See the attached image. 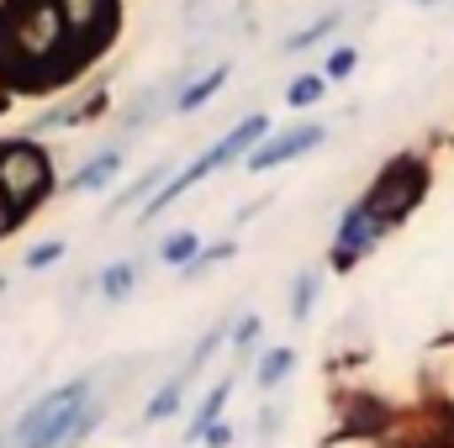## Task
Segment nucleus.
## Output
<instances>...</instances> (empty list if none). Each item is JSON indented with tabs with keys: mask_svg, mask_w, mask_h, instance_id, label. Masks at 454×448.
Returning <instances> with one entry per match:
<instances>
[{
	"mask_svg": "<svg viewBox=\"0 0 454 448\" xmlns=\"http://www.w3.org/2000/svg\"><path fill=\"white\" fill-rule=\"evenodd\" d=\"M74 69V32L64 16V0H16L0 16V74L5 85L16 80V69H48L59 74Z\"/></svg>",
	"mask_w": 454,
	"mask_h": 448,
	"instance_id": "nucleus-1",
	"label": "nucleus"
},
{
	"mask_svg": "<svg viewBox=\"0 0 454 448\" xmlns=\"http://www.w3.org/2000/svg\"><path fill=\"white\" fill-rule=\"evenodd\" d=\"M0 196L27 217L53 196V158L32 137H5L0 143Z\"/></svg>",
	"mask_w": 454,
	"mask_h": 448,
	"instance_id": "nucleus-2",
	"label": "nucleus"
},
{
	"mask_svg": "<svg viewBox=\"0 0 454 448\" xmlns=\"http://www.w3.org/2000/svg\"><path fill=\"white\" fill-rule=\"evenodd\" d=\"M96 390V380L90 375H74V380H64V385H53V390H43L21 417H16V428H11V438H5V448H43V438L85 401Z\"/></svg>",
	"mask_w": 454,
	"mask_h": 448,
	"instance_id": "nucleus-3",
	"label": "nucleus"
},
{
	"mask_svg": "<svg viewBox=\"0 0 454 448\" xmlns=\"http://www.w3.org/2000/svg\"><path fill=\"white\" fill-rule=\"evenodd\" d=\"M423 190H428L423 158H391V164L375 174V185L364 190V201H370V212H375L386 227H396L418 201H423Z\"/></svg>",
	"mask_w": 454,
	"mask_h": 448,
	"instance_id": "nucleus-4",
	"label": "nucleus"
},
{
	"mask_svg": "<svg viewBox=\"0 0 454 448\" xmlns=\"http://www.w3.org/2000/svg\"><path fill=\"white\" fill-rule=\"evenodd\" d=\"M386 232H391V227L370 212V201H364V196H359L354 206H343L339 227H333V253H328V259H333V269L348 274V269H354V264H359L380 237H386Z\"/></svg>",
	"mask_w": 454,
	"mask_h": 448,
	"instance_id": "nucleus-5",
	"label": "nucleus"
},
{
	"mask_svg": "<svg viewBox=\"0 0 454 448\" xmlns=\"http://www.w3.org/2000/svg\"><path fill=\"white\" fill-rule=\"evenodd\" d=\"M323 143H328V127H323V121H296V127L264 137L243 164H248L254 174H270V169H280V164H291V158H301V153H312V148H323Z\"/></svg>",
	"mask_w": 454,
	"mask_h": 448,
	"instance_id": "nucleus-6",
	"label": "nucleus"
},
{
	"mask_svg": "<svg viewBox=\"0 0 454 448\" xmlns=\"http://www.w3.org/2000/svg\"><path fill=\"white\" fill-rule=\"evenodd\" d=\"M69 32H74V64L90 58L96 42H106L116 27V0H64Z\"/></svg>",
	"mask_w": 454,
	"mask_h": 448,
	"instance_id": "nucleus-7",
	"label": "nucleus"
},
{
	"mask_svg": "<svg viewBox=\"0 0 454 448\" xmlns=\"http://www.w3.org/2000/svg\"><path fill=\"white\" fill-rule=\"evenodd\" d=\"M121 164H127V148H101L96 158H85L74 174H69V196H96V190H106L116 174H121Z\"/></svg>",
	"mask_w": 454,
	"mask_h": 448,
	"instance_id": "nucleus-8",
	"label": "nucleus"
},
{
	"mask_svg": "<svg viewBox=\"0 0 454 448\" xmlns=\"http://www.w3.org/2000/svg\"><path fill=\"white\" fill-rule=\"evenodd\" d=\"M227 401H232V375L227 380H217L207 396H201V406L191 412V428H185V444H201L217 422H223V412H227Z\"/></svg>",
	"mask_w": 454,
	"mask_h": 448,
	"instance_id": "nucleus-9",
	"label": "nucleus"
},
{
	"mask_svg": "<svg viewBox=\"0 0 454 448\" xmlns=\"http://www.w3.org/2000/svg\"><path fill=\"white\" fill-rule=\"evenodd\" d=\"M227 80H232V64H212L207 74H196V80H185L180 85V96H175V112H201L217 90H223Z\"/></svg>",
	"mask_w": 454,
	"mask_h": 448,
	"instance_id": "nucleus-10",
	"label": "nucleus"
},
{
	"mask_svg": "<svg viewBox=\"0 0 454 448\" xmlns=\"http://www.w3.org/2000/svg\"><path fill=\"white\" fill-rule=\"evenodd\" d=\"M291 369H296V348H291V343H275V348L259 353V364H254V385L270 396V390H280V385L291 380Z\"/></svg>",
	"mask_w": 454,
	"mask_h": 448,
	"instance_id": "nucleus-11",
	"label": "nucleus"
},
{
	"mask_svg": "<svg viewBox=\"0 0 454 448\" xmlns=\"http://www.w3.org/2000/svg\"><path fill=\"white\" fill-rule=\"evenodd\" d=\"M201 253H207V237H201L196 227H175V232H164V243H159V259H164L169 269H191Z\"/></svg>",
	"mask_w": 454,
	"mask_h": 448,
	"instance_id": "nucleus-12",
	"label": "nucleus"
},
{
	"mask_svg": "<svg viewBox=\"0 0 454 448\" xmlns=\"http://www.w3.org/2000/svg\"><path fill=\"white\" fill-rule=\"evenodd\" d=\"M185 390H191V375H185V369H175V375L153 390V401L143 406V422H148V428H153V422H169V417L185 406Z\"/></svg>",
	"mask_w": 454,
	"mask_h": 448,
	"instance_id": "nucleus-13",
	"label": "nucleus"
},
{
	"mask_svg": "<svg viewBox=\"0 0 454 448\" xmlns=\"http://www.w3.org/2000/svg\"><path fill=\"white\" fill-rule=\"evenodd\" d=\"M137 274H143V264H137V259H116V264H106V269H101V280H96L101 301H121V296H132Z\"/></svg>",
	"mask_w": 454,
	"mask_h": 448,
	"instance_id": "nucleus-14",
	"label": "nucleus"
},
{
	"mask_svg": "<svg viewBox=\"0 0 454 448\" xmlns=\"http://www.w3.org/2000/svg\"><path fill=\"white\" fill-rule=\"evenodd\" d=\"M428 385H434V396L444 406H454V337L428 353Z\"/></svg>",
	"mask_w": 454,
	"mask_h": 448,
	"instance_id": "nucleus-15",
	"label": "nucleus"
},
{
	"mask_svg": "<svg viewBox=\"0 0 454 448\" xmlns=\"http://www.w3.org/2000/svg\"><path fill=\"white\" fill-rule=\"evenodd\" d=\"M96 112H106V90L85 96L80 106H59V112H43V116H37V132H53V127H74V121H90Z\"/></svg>",
	"mask_w": 454,
	"mask_h": 448,
	"instance_id": "nucleus-16",
	"label": "nucleus"
},
{
	"mask_svg": "<svg viewBox=\"0 0 454 448\" xmlns=\"http://www.w3.org/2000/svg\"><path fill=\"white\" fill-rule=\"evenodd\" d=\"M317 296H323V269H301L296 285H291V322H307Z\"/></svg>",
	"mask_w": 454,
	"mask_h": 448,
	"instance_id": "nucleus-17",
	"label": "nucleus"
},
{
	"mask_svg": "<svg viewBox=\"0 0 454 448\" xmlns=\"http://www.w3.org/2000/svg\"><path fill=\"white\" fill-rule=\"evenodd\" d=\"M339 27H343V11H328V16H317L312 27H301V32H291V37H286V48H291V53H307V48H317V42H328V37H333Z\"/></svg>",
	"mask_w": 454,
	"mask_h": 448,
	"instance_id": "nucleus-18",
	"label": "nucleus"
},
{
	"mask_svg": "<svg viewBox=\"0 0 454 448\" xmlns=\"http://www.w3.org/2000/svg\"><path fill=\"white\" fill-rule=\"evenodd\" d=\"M323 90H328V80H323V74H296V80H291V90H286V106L307 112V106H317V101H323Z\"/></svg>",
	"mask_w": 454,
	"mask_h": 448,
	"instance_id": "nucleus-19",
	"label": "nucleus"
},
{
	"mask_svg": "<svg viewBox=\"0 0 454 448\" xmlns=\"http://www.w3.org/2000/svg\"><path fill=\"white\" fill-rule=\"evenodd\" d=\"M254 343H259V317H254V312H243V317L232 322V333H227V348H232L238 359H248V353H254Z\"/></svg>",
	"mask_w": 454,
	"mask_h": 448,
	"instance_id": "nucleus-20",
	"label": "nucleus"
},
{
	"mask_svg": "<svg viewBox=\"0 0 454 448\" xmlns=\"http://www.w3.org/2000/svg\"><path fill=\"white\" fill-rule=\"evenodd\" d=\"M232 253H238V243H232V237H227V243H207V253H201V259H196V264L185 269V280H201V274H207L212 264H227Z\"/></svg>",
	"mask_w": 454,
	"mask_h": 448,
	"instance_id": "nucleus-21",
	"label": "nucleus"
},
{
	"mask_svg": "<svg viewBox=\"0 0 454 448\" xmlns=\"http://www.w3.org/2000/svg\"><path fill=\"white\" fill-rule=\"evenodd\" d=\"M59 259H64V243H59V237H48V243H32V248H27V259H21V264H27V269H32V274H37V269H53V264H59Z\"/></svg>",
	"mask_w": 454,
	"mask_h": 448,
	"instance_id": "nucleus-22",
	"label": "nucleus"
},
{
	"mask_svg": "<svg viewBox=\"0 0 454 448\" xmlns=\"http://www.w3.org/2000/svg\"><path fill=\"white\" fill-rule=\"evenodd\" d=\"M354 64H359V53H354V48H333V53H328V64H323V80H328V85H333V80H348V74H354Z\"/></svg>",
	"mask_w": 454,
	"mask_h": 448,
	"instance_id": "nucleus-23",
	"label": "nucleus"
},
{
	"mask_svg": "<svg viewBox=\"0 0 454 448\" xmlns=\"http://www.w3.org/2000/svg\"><path fill=\"white\" fill-rule=\"evenodd\" d=\"M232 438H238V433H232V422H217L201 444H207V448H232Z\"/></svg>",
	"mask_w": 454,
	"mask_h": 448,
	"instance_id": "nucleus-24",
	"label": "nucleus"
},
{
	"mask_svg": "<svg viewBox=\"0 0 454 448\" xmlns=\"http://www.w3.org/2000/svg\"><path fill=\"white\" fill-rule=\"evenodd\" d=\"M16 227H21V212H16V206L0 196V237H5V232H16Z\"/></svg>",
	"mask_w": 454,
	"mask_h": 448,
	"instance_id": "nucleus-25",
	"label": "nucleus"
},
{
	"mask_svg": "<svg viewBox=\"0 0 454 448\" xmlns=\"http://www.w3.org/2000/svg\"><path fill=\"white\" fill-rule=\"evenodd\" d=\"M280 417H286V406H264V412H259V433L270 438V433L280 428Z\"/></svg>",
	"mask_w": 454,
	"mask_h": 448,
	"instance_id": "nucleus-26",
	"label": "nucleus"
},
{
	"mask_svg": "<svg viewBox=\"0 0 454 448\" xmlns=\"http://www.w3.org/2000/svg\"><path fill=\"white\" fill-rule=\"evenodd\" d=\"M333 448H391V444H380V438H370V433H354V438H339Z\"/></svg>",
	"mask_w": 454,
	"mask_h": 448,
	"instance_id": "nucleus-27",
	"label": "nucleus"
},
{
	"mask_svg": "<svg viewBox=\"0 0 454 448\" xmlns=\"http://www.w3.org/2000/svg\"><path fill=\"white\" fill-rule=\"evenodd\" d=\"M418 5H439V0H418Z\"/></svg>",
	"mask_w": 454,
	"mask_h": 448,
	"instance_id": "nucleus-28",
	"label": "nucleus"
}]
</instances>
